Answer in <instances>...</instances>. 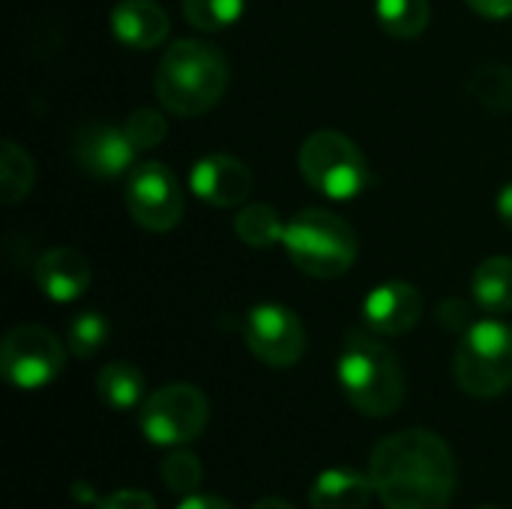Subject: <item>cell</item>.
Here are the masks:
<instances>
[{
  "label": "cell",
  "instance_id": "6da1fadb",
  "mask_svg": "<svg viewBox=\"0 0 512 509\" xmlns=\"http://www.w3.org/2000/svg\"><path fill=\"white\" fill-rule=\"evenodd\" d=\"M369 477L387 509H447L456 492V459L435 432L405 429L375 444Z\"/></svg>",
  "mask_w": 512,
  "mask_h": 509
},
{
  "label": "cell",
  "instance_id": "7a4b0ae2",
  "mask_svg": "<svg viewBox=\"0 0 512 509\" xmlns=\"http://www.w3.org/2000/svg\"><path fill=\"white\" fill-rule=\"evenodd\" d=\"M228 90V60L201 39H177L156 66V96L177 117L210 111Z\"/></svg>",
  "mask_w": 512,
  "mask_h": 509
},
{
  "label": "cell",
  "instance_id": "3957f363",
  "mask_svg": "<svg viewBox=\"0 0 512 509\" xmlns=\"http://www.w3.org/2000/svg\"><path fill=\"white\" fill-rule=\"evenodd\" d=\"M336 378L351 408L366 417H390L402 408V366L396 354L372 333H348L336 363Z\"/></svg>",
  "mask_w": 512,
  "mask_h": 509
},
{
  "label": "cell",
  "instance_id": "277c9868",
  "mask_svg": "<svg viewBox=\"0 0 512 509\" xmlns=\"http://www.w3.org/2000/svg\"><path fill=\"white\" fill-rule=\"evenodd\" d=\"M282 246L291 264L312 279L345 276L357 261V234L354 228L321 207L300 210L288 225Z\"/></svg>",
  "mask_w": 512,
  "mask_h": 509
},
{
  "label": "cell",
  "instance_id": "5b68a950",
  "mask_svg": "<svg viewBox=\"0 0 512 509\" xmlns=\"http://www.w3.org/2000/svg\"><path fill=\"white\" fill-rule=\"evenodd\" d=\"M456 384L477 399L501 396L512 387V327L504 321H477L465 330L453 357Z\"/></svg>",
  "mask_w": 512,
  "mask_h": 509
},
{
  "label": "cell",
  "instance_id": "8992f818",
  "mask_svg": "<svg viewBox=\"0 0 512 509\" xmlns=\"http://www.w3.org/2000/svg\"><path fill=\"white\" fill-rule=\"evenodd\" d=\"M303 180L330 201H351L366 189V156L360 147L333 129L312 132L300 147Z\"/></svg>",
  "mask_w": 512,
  "mask_h": 509
},
{
  "label": "cell",
  "instance_id": "52a82bcc",
  "mask_svg": "<svg viewBox=\"0 0 512 509\" xmlns=\"http://www.w3.org/2000/svg\"><path fill=\"white\" fill-rule=\"evenodd\" d=\"M210 420L204 393L192 384H168L150 393L141 405V435L153 447H186L195 441Z\"/></svg>",
  "mask_w": 512,
  "mask_h": 509
},
{
  "label": "cell",
  "instance_id": "ba28073f",
  "mask_svg": "<svg viewBox=\"0 0 512 509\" xmlns=\"http://www.w3.org/2000/svg\"><path fill=\"white\" fill-rule=\"evenodd\" d=\"M66 366V351L60 339L39 327L21 324L6 333L0 345V372L18 390H42L48 387Z\"/></svg>",
  "mask_w": 512,
  "mask_h": 509
},
{
  "label": "cell",
  "instance_id": "9c48e42d",
  "mask_svg": "<svg viewBox=\"0 0 512 509\" xmlns=\"http://www.w3.org/2000/svg\"><path fill=\"white\" fill-rule=\"evenodd\" d=\"M126 207H129V216L141 228H147L153 234H165L183 216L180 180L162 162L135 165L129 174V183H126Z\"/></svg>",
  "mask_w": 512,
  "mask_h": 509
},
{
  "label": "cell",
  "instance_id": "30bf717a",
  "mask_svg": "<svg viewBox=\"0 0 512 509\" xmlns=\"http://www.w3.org/2000/svg\"><path fill=\"white\" fill-rule=\"evenodd\" d=\"M246 348L267 366H294L306 351V330L297 312L279 303H258L243 321Z\"/></svg>",
  "mask_w": 512,
  "mask_h": 509
},
{
  "label": "cell",
  "instance_id": "8fae6325",
  "mask_svg": "<svg viewBox=\"0 0 512 509\" xmlns=\"http://www.w3.org/2000/svg\"><path fill=\"white\" fill-rule=\"evenodd\" d=\"M72 156L78 168L99 180H117L132 174L138 150L132 147L123 126L111 123H84L72 138Z\"/></svg>",
  "mask_w": 512,
  "mask_h": 509
},
{
  "label": "cell",
  "instance_id": "7c38bea8",
  "mask_svg": "<svg viewBox=\"0 0 512 509\" xmlns=\"http://www.w3.org/2000/svg\"><path fill=\"white\" fill-rule=\"evenodd\" d=\"M189 186L195 198L210 207H240L255 189L252 168L228 153H210L198 159L189 171Z\"/></svg>",
  "mask_w": 512,
  "mask_h": 509
},
{
  "label": "cell",
  "instance_id": "4fadbf2b",
  "mask_svg": "<svg viewBox=\"0 0 512 509\" xmlns=\"http://www.w3.org/2000/svg\"><path fill=\"white\" fill-rule=\"evenodd\" d=\"M423 318V294L411 282L375 285L363 300V321L378 336H402Z\"/></svg>",
  "mask_w": 512,
  "mask_h": 509
},
{
  "label": "cell",
  "instance_id": "5bb4252c",
  "mask_svg": "<svg viewBox=\"0 0 512 509\" xmlns=\"http://www.w3.org/2000/svg\"><path fill=\"white\" fill-rule=\"evenodd\" d=\"M36 285L39 291L54 300V303H72L78 300L90 282H93V270H90V261L72 249V246H54L48 249L39 261H36Z\"/></svg>",
  "mask_w": 512,
  "mask_h": 509
},
{
  "label": "cell",
  "instance_id": "9a60e30c",
  "mask_svg": "<svg viewBox=\"0 0 512 509\" xmlns=\"http://www.w3.org/2000/svg\"><path fill=\"white\" fill-rule=\"evenodd\" d=\"M171 30L168 12L156 0H120L111 9V33L132 51H150Z\"/></svg>",
  "mask_w": 512,
  "mask_h": 509
},
{
  "label": "cell",
  "instance_id": "2e32d148",
  "mask_svg": "<svg viewBox=\"0 0 512 509\" xmlns=\"http://www.w3.org/2000/svg\"><path fill=\"white\" fill-rule=\"evenodd\" d=\"M372 498V477L357 468H327L309 486L312 509H366Z\"/></svg>",
  "mask_w": 512,
  "mask_h": 509
},
{
  "label": "cell",
  "instance_id": "e0dca14e",
  "mask_svg": "<svg viewBox=\"0 0 512 509\" xmlns=\"http://www.w3.org/2000/svg\"><path fill=\"white\" fill-rule=\"evenodd\" d=\"M471 297L486 315L512 312V258H486L471 276Z\"/></svg>",
  "mask_w": 512,
  "mask_h": 509
},
{
  "label": "cell",
  "instance_id": "ac0fdd59",
  "mask_svg": "<svg viewBox=\"0 0 512 509\" xmlns=\"http://www.w3.org/2000/svg\"><path fill=\"white\" fill-rule=\"evenodd\" d=\"M144 390H147L144 372L126 360L108 363L96 375V393L114 411H129V408L144 405Z\"/></svg>",
  "mask_w": 512,
  "mask_h": 509
},
{
  "label": "cell",
  "instance_id": "d6986e66",
  "mask_svg": "<svg viewBox=\"0 0 512 509\" xmlns=\"http://www.w3.org/2000/svg\"><path fill=\"white\" fill-rule=\"evenodd\" d=\"M375 15L384 33L396 39H417L432 21L429 0H375Z\"/></svg>",
  "mask_w": 512,
  "mask_h": 509
},
{
  "label": "cell",
  "instance_id": "ffe728a7",
  "mask_svg": "<svg viewBox=\"0 0 512 509\" xmlns=\"http://www.w3.org/2000/svg\"><path fill=\"white\" fill-rule=\"evenodd\" d=\"M285 225L288 222H282V216L270 204H246L234 219V234L252 249H270L282 243Z\"/></svg>",
  "mask_w": 512,
  "mask_h": 509
},
{
  "label": "cell",
  "instance_id": "44dd1931",
  "mask_svg": "<svg viewBox=\"0 0 512 509\" xmlns=\"http://www.w3.org/2000/svg\"><path fill=\"white\" fill-rule=\"evenodd\" d=\"M33 159L24 147H18L15 141H3L0 147V201L18 204L21 198H27L30 186H33Z\"/></svg>",
  "mask_w": 512,
  "mask_h": 509
},
{
  "label": "cell",
  "instance_id": "7402d4cb",
  "mask_svg": "<svg viewBox=\"0 0 512 509\" xmlns=\"http://www.w3.org/2000/svg\"><path fill=\"white\" fill-rule=\"evenodd\" d=\"M468 93L471 99H477L483 108L495 114L512 111V66H504V63L480 66L468 81Z\"/></svg>",
  "mask_w": 512,
  "mask_h": 509
},
{
  "label": "cell",
  "instance_id": "603a6c76",
  "mask_svg": "<svg viewBox=\"0 0 512 509\" xmlns=\"http://www.w3.org/2000/svg\"><path fill=\"white\" fill-rule=\"evenodd\" d=\"M246 0H183V15L195 30L216 33L240 21Z\"/></svg>",
  "mask_w": 512,
  "mask_h": 509
},
{
  "label": "cell",
  "instance_id": "cb8c5ba5",
  "mask_svg": "<svg viewBox=\"0 0 512 509\" xmlns=\"http://www.w3.org/2000/svg\"><path fill=\"white\" fill-rule=\"evenodd\" d=\"M204 480V468L201 459L186 450V447H171L168 456L162 459V483L174 492V495H195L198 486Z\"/></svg>",
  "mask_w": 512,
  "mask_h": 509
},
{
  "label": "cell",
  "instance_id": "d4e9b609",
  "mask_svg": "<svg viewBox=\"0 0 512 509\" xmlns=\"http://www.w3.org/2000/svg\"><path fill=\"white\" fill-rule=\"evenodd\" d=\"M108 321L102 312H81L66 327V345L78 360H90L108 342Z\"/></svg>",
  "mask_w": 512,
  "mask_h": 509
},
{
  "label": "cell",
  "instance_id": "484cf974",
  "mask_svg": "<svg viewBox=\"0 0 512 509\" xmlns=\"http://www.w3.org/2000/svg\"><path fill=\"white\" fill-rule=\"evenodd\" d=\"M123 132L129 135L135 150H153L168 138V120L153 108H138L126 117Z\"/></svg>",
  "mask_w": 512,
  "mask_h": 509
},
{
  "label": "cell",
  "instance_id": "4316f807",
  "mask_svg": "<svg viewBox=\"0 0 512 509\" xmlns=\"http://www.w3.org/2000/svg\"><path fill=\"white\" fill-rule=\"evenodd\" d=\"M96 509H156V501L141 489H120L105 498H96Z\"/></svg>",
  "mask_w": 512,
  "mask_h": 509
},
{
  "label": "cell",
  "instance_id": "83f0119b",
  "mask_svg": "<svg viewBox=\"0 0 512 509\" xmlns=\"http://www.w3.org/2000/svg\"><path fill=\"white\" fill-rule=\"evenodd\" d=\"M441 324L447 330H462V327H471L468 324V306L462 300H447L441 306Z\"/></svg>",
  "mask_w": 512,
  "mask_h": 509
},
{
  "label": "cell",
  "instance_id": "f1b7e54d",
  "mask_svg": "<svg viewBox=\"0 0 512 509\" xmlns=\"http://www.w3.org/2000/svg\"><path fill=\"white\" fill-rule=\"evenodd\" d=\"M477 15L483 18H510L512 15V0H465Z\"/></svg>",
  "mask_w": 512,
  "mask_h": 509
},
{
  "label": "cell",
  "instance_id": "f546056e",
  "mask_svg": "<svg viewBox=\"0 0 512 509\" xmlns=\"http://www.w3.org/2000/svg\"><path fill=\"white\" fill-rule=\"evenodd\" d=\"M177 509H234L228 501H222V498H216V495H186L183 498V504Z\"/></svg>",
  "mask_w": 512,
  "mask_h": 509
},
{
  "label": "cell",
  "instance_id": "4dcf8cb0",
  "mask_svg": "<svg viewBox=\"0 0 512 509\" xmlns=\"http://www.w3.org/2000/svg\"><path fill=\"white\" fill-rule=\"evenodd\" d=\"M495 207H498V216H501V222L512 228V183H507L501 192H498V201H495Z\"/></svg>",
  "mask_w": 512,
  "mask_h": 509
},
{
  "label": "cell",
  "instance_id": "1f68e13d",
  "mask_svg": "<svg viewBox=\"0 0 512 509\" xmlns=\"http://www.w3.org/2000/svg\"><path fill=\"white\" fill-rule=\"evenodd\" d=\"M252 509H294L288 501H282V498H261V501H255V507Z\"/></svg>",
  "mask_w": 512,
  "mask_h": 509
},
{
  "label": "cell",
  "instance_id": "d6a6232c",
  "mask_svg": "<svg viewBox=\"0 0 512 509\" xmlns=\"http://www.w3.org/2000/svg\"><path fill=\"white\" fill-rule=\"evenodd\" d=\"M480 509H495V507H480Z\"/></svg>",
  "mask_w": 512,
  "mask_h": 509
}]
</instances>
